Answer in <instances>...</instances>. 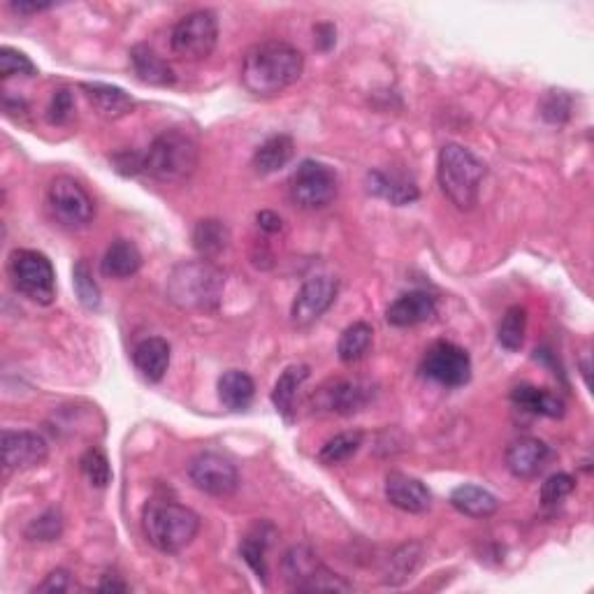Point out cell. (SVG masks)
<instances>
[{
  "mask_svg": "<svg viewBox=\"0 0 594 594\" xmlns=\"http://www.w3.org/2000/svg\"><path fill=\"white\" fill-rule=\"evenodd\" d=\"M304 56L281 40H267L251 47L242 63L244 89L258 98H272L302 77Z\"/></svg>",
  "mask_w": 594,
  "mask_h": 594,
  "instance_id": "1",
  "label": "cell"
},
{
  "mask_svg": "<svg viewBox=\"0 0 594 594\" xmlns=\"http://www.w3.org/2000/svg\"><path fill=\"white\" fill-rule=\"evenodd\" d=\"M226 291V274L212 260H186L170 272L168 297L184 311H216Z\"/></svg>",
  "mask_w": 594,
  "mask_h": 594,
  "instance_id": "2",
  "label": "cell"
},
{
  "mask_svg": "<svg viewBox=\"0 0 594 594\" xmlns=\"http://www.w3.org/2000/svg\"><path fill=\"white\" fill-rule=\"evenodd\" d=\"M485 175H488V168L474 151L455 142L441 147L437 161L439 186L446 198L462 212L476 207Z\"/></svg>",
  "mask_w": 594,
  "mask_h": 594,
  "instance_id": "3",
  "label": "cell"
},
{
  "mask_svg": "<svg viewBox=\"0 0 594 594\" xmlns=\"http://www.w3.org/2000/svg\"><path fill=\"white\" fill-rule=\"evenodd\" d=\"M142 530L156 550L175 555L191 546L195 536H198L200 518L188 506L154 499L142 511Z\"/></svg>",
  "mask_w": 594,
  "mask_h": 594,
  "instance_id": "4",
  "label": "cell"
},
{
  "mask_svg": "<svg viewBox=\"0 0 594 594\" xmlns=\"http://www.w3.org/2000/svg\"><path fill=\"white\" fill-rule=\"evenodd\" d=\"M200 151L191 135L172 128L151 142L144 154V172L163 184H181L198 168Z\"/></svg>",
  "mask_w": 594,
  "mask_h": 594,
  "instance_id": "5",
  "label": "cell"
},
{
  "mask_svg": "<svg viewBox=\"0 0 594 594\" xmlns=\"http://www.w3.org/2000/svg\"><path fill=\"white\" fill-rule=\"evenodd\" d=\"M10 277L14 288L28 300L52 304L56 297V272L45 253L33 249H17L10 256Z\"/></svg>",
  "mask_w": 594,
  "mask_h": 594,
  "instance_id": "6",
  "label": "cell"
},
{
  "mask_svg": "<svg viewBox=\"0 0 594 594\" xmlns=\"http://www.w3.org/2000/svg\"><path fill=\"white\" fill-rule=\"evenodd\" d=\"M295 205L302 209H325L339 193L335 170L321 161H302L288 181Z\"/></svg>",
  "mask_w": 594,
  "mask_h": 594,
  "instance_id": "7",
  "label": "cell"
},
{
  "mask_svg": "<svg viewBox=\"0 0 594 594\" xmlns=\"http://www.w3.org/2000/svg\"><path fill=\"white\" fill-rule=\"evenodd\" d=\"M219 40V21L209 10H195L172 28V52L184 61H202L214 52Z\"/></svg>",
  "mask_w": 594,
  "mask_h": 594,
  "instance_id": "8",
  "label": "cell"
},
{
  "mask_svg": "<svg viewBox=\"0 0 594 594\" xmlns=\"http://www.w3.org/2000/svg\"><path fill=\"white\" fill-rule=\"evenodd\" d=\"M49 212L65 228H86L96 216V205L91 195L84 191L72 177H56L47 191Z\"/></svg>",
  "mask_w": 594,
  "mask_h": 594,
  "instance_id": "9",
  "label": "cell"
},
{
  "mask_svg": "<svg viewBox=\"0 0 594 594\" xmlns=\"http://www.w3.org/2000/svg\"><path fill=\"white\" fill-rule=\"evenodd\" d=\"M423 374L444 388H460L472 379L469 353L451 342H437L423 358Z\"/></svg>",
  "mask_w": 594,
  "mask_h": 594,
  "instance_id": "10",
  "label": "cell"
},
{
  "mask_svg": "<svg viewBox=\"0 0 594 594\" xmlns=\"http://www.w3.org/2000/svg\"><path fill=\"white\" fill-rule=\"evenodd\" d=\"M191 483L212 497H230L239 488V472L228 458L219 453H200L188 465Z\"/></svg>",
  "mask_w": 594,
  "mask_h": 594,
  "instance_id": "11",
  "label": "cell"
},
{
  "mask_svg": "<svg viewBox=\"0 0 594 594\" xmlns=\"http://www.w3.org/2000/svg\"><path fill=\"white\" fill-rule=\"evenodd\" d=\"M339 295V281L332 277H311L302 284L297 291L293 307H291V321L297 328H309L316 323Z\"/></svg>",
  "mask_w": 594,
  "mask_h": 594,
  "instance_id": "12",
  "label": "cell"
},
{
  "mask_svg": "<svg viewBox=\"0 0 594 594\" xmlns=\"http://www.w3.org/2000/svg\"><path fill=\"white\" fill-rule=\"evenodd\" d=\"M49 458V446L38 432H3V465L7 472H28L42 467Z\"/></svg>",
  "mask_w": 594,
  "mask_h": 594,
  "instance_id": "13",
  "label": "cell"
},
{
  "mask_svg": "<svg viewBox=\"0 0 594 594\" xmlns=\"http://www.w3.org/2000/svg\"><path fill=\"white\" fill-rule=\"evenodd\" d=\"M369 400H372V393H369L365 383L346 381V379L325 383V386L318 388V393L314 395L316 409L335 416L358 414L360 409L367 407Z\"/></svg>",
  "mask_w": 594,
  "mask_h": 594,
  "instance_id": "14",
  "label": "cell"
},
{
  "mask_svg": "<svg viewBox=\"0 0 594 594\" xmlns=\"http://www.w3.org/2000/svg\"><path fill=\"white\" fill-rule=\"evenodd\" d=\"M386 499L404 513H425L432 506L427 485L402 472H390L386 476Z\"/></svg>",
  "mask_w": 594,
  "mask_h": 594,
  "instance_id": "15",
  "label": "cell"
},
{
  "mask_svg": "<svg viewBox=\"0 0 594 594\" xmlns=\"http://www.w3.org/2000/svg\"><path fill=\"white\" fill-rule=\"evenodd\" d=\"M367 191L395 207L411 205L420 195L416 181L400 170H372L367 175Z\"/></svg>",
  "mask_w": 594,
  "mask_h": 594,
  "instance_id": "16",
  "label": "cell"
},
{
  "mask_svg": "<svg viewBox=\"0 0 594 594\" xmlns=\"http://www.w3.org/2000/svg\"><path fill=\"white\" fill-rule=\"evenodd\" d=\"M434 316H437V300L425 291L404 293L386 311V321L395 328H414L432 321Z\"/></svg>",
  "mask_w": 594,
  "mask_h": 594,
  "instance_id": "17",
  "label": "cell"
},
{
  "mask_svg": "<svg viewBox=\"0 0 594 594\" xmlns=\"http://www.w3.org/2000/svg\"><path fill=\"white\" fill-rule=\"evenodd\" d=\"M550 448L541 439L523 437L506 448V467L516 478H534L546 467Z\"/></svg>",
  "mask_w": 594,
  "mask_h": 594,
  "instance_id": "18",
  "label": "cell"
},
{
  "mask_svg": "<svg viewBox=\"0 0 594 594\" xmlns=\"http://www.w3.org/2000/svg\"><path fill=\"white\" fill-rule=\"evenodd\" d=\"M79 89L86 93L89 103L96 107V112L103 119H121L135 107V100L128 96L126 91L119 89V86L112 84H100V82H84L79 84Z\"/></svg>",
  "mask_w": 594,
  "mask_h": 594,
  "instance_id": "19",
  "label": "cell"
},
{
  "mask_svg": "<svg viewBox=\"0 0 594 594\" xmlns=\"http://www.w3.org/2000/svg\"><path fill=\"white\" fill-rule=\"evenodd\" d=\"M133 362L144 379L158 383L170 367V344L161 337L142 339L133 349Z\"/></svg>",
  "mask_w": 594,
  "mask_h": 594,
  "instance_id": "20",
  "label": "cell"
},
{
  "mask_svg": "<svg viewBox=\"0 0 594 594\" xmlns=\"http://www.w3.org/2000/svg\"><path fill=\"white\" fill-rule=\"evenodd\" d=\"M307 379H309V365H291L284 369V374H281L279 381L274 383L272 404L274 409L284 416L286 423H293L297 393H300V388L304 386V381Z\"/></svg>",
  "mask_w": 594,
  "mask_h": 594,
  "instance_id": "21",
  "label": "cell"
},
{
  "mask_svg": "<svg viewBox=\"0 0 594 594\" xmlns=\"http://www.w3.org/2000/svg\"><path fill=\"white\" fill-rule=\"evenodd\" d=\"M451 504L455 511H460L462 516L469 518H490L495 516L499 509V499L492 495L490 490L481 488V485H458L451 492Z\"/></svg>",
  "mask_w": 594,
  "mask_h": 594,
  "instance_id": "22",
  "label": "cell"
},
{
  "mask_svg": "<svg viewBox=\"0 0 594 594\" xmlns=\"http://www.w3.org/2000/svg\"><path fill=\"white\" fill-rule=\"evenodd\" d=\"M140 267L142 253L133 242H128V239H117V242L107 246L103 263H100V270L110 279H128L140 272Z\"/></svg>",
  "mask_w": 594,
  "mask_h": 594,
  "instance_id": "23",
  "label": "cell"
},
{
  "mask_svg": "<svg viewBox=\"0 0 594 594\" xmlns=\"http://www.w3.org/2000/svg\"><path fill=\"white\" fill-rule=\"evenodd\" d=\"M295 154V142L291 135H272L260 144L253 154V170L258 175H272L281 168H286L291 163V158Z\"/></svg>",
  "mask_w": 594,
  "mask_h": 594,
  "instance_id": "24",
  "label": "cell"
},
{
  "mask_svg": "<svg viewBox=\"0 0 594 594\" xmlns=\"http://www.w3.org/2000/svg\"><path fill=\"white\" fill-rule=\"evenodd\" d=\"M130 63H133L137 79H142L144 84L170 86L175 82V72H172L170 65L147 45H135L130 49Z\"/></svg>",
  "mask_w": 594,
  "mask_h": 594,
  "instance_id": "25",
  "label": "cell"
},
{
  "mask_svg": "<svg viewBox=\"0 0 594 594\" xmlns=\"http://www.w3.org/2000/svg\"><path fill=\"white\" fill-rule=\"evenodd\" d=\"M219 397L230 411H246L256 397V383L246 372L230 369L219 379Z\"/></svg>",
  "mask_w": 594,
  "mask_h": 594,
  "instance_id": "26",
  "label": "cell"
},
{
  "mask_svg": "<svg viewBox=\"0 0 594 594\" xmlns=\"http://www.w3.org/2000/svg\"><path fill=\"white\" fill-rule=\"evenodd\" d=\"M511 400H513V404H516V407L530 411V414H536V416H548V418L564 416L562 397L548 393V390H543V388L518 386V388H513Z\"/></svg>",
  "mask_w": 594,
  "mask_h": 594,
  "instance_id": "27",
  "label": "cell"
},
{
  "mask_svg": "<svg viewBox=\"0 0 594 594\" xmlns=\"http://www.w3.org/2000/svg\"><path fill=\"white\" fill-rule=\"evenodd\" d=\"M230 230L216 219L198 221L193 228V246L205 260H212L228 249Z\"/></svg>",
  "mask_w": 594,
  "mask_h": 594,
  "instance_id": "28",
  "label": "cell"
},
{
  "mask_svg": "<svg viewBox=\"0 0 594 594\" xmlns=\"http://www.w3.org/2000/svg\"><path fill=\"white\" fill-rule=\"evenodd\" d=\"M374 342V330L369 323H353L342 332L337 344L339 360L346 362V365H353V362L362 360L372 349Z\"/></svg>",
  "mask_w": 594,
  "mask_h": 594,
  "instance_id": "29",
  "label": "cell"
},
{
  "mask_svg": "<svg viewBox=\"0 0 594 594\" xmlns=\"http://www.w3.org/2000/svg\"><path fill=\"white\" fill-rule=\"evenodd\" d=\"M318 564H321V562H318V557L311 548H307V546L291 548L284 557L286 581L291 583L293 590H297L304 581H307L311 574H314Z\"/></svg>",
  "mask_w": 594,
  "mask_h": 594,
  "instance_id": "30",
  "label": "cell"
},
{
  "mask_svg": "<svg viewBox=\"0 0 594 594\" xmlns=\"http://www.w3.org/2000/svg\"><path fill=\"white\" fill-rule=\"evenodd\" d=\"M525 332H527V311L520 307V304H513V307L506 309L502 323H499V332H497L499 344H502L506 351H520L525 344Z\"/></svg>",
  "mask_w": 594,
  "mask_h": 594,
  "instance_id": "31",
  "label": "cell"
},
{
  "mask_svg": "<svg viewBox=\"0 0 594 594\" xmlns=\"http://www.w3.org/2000/svg\"><path fill=\"white\" fill-rule=\"evenodd\" d=\"M420 557H423V548L418 543H407V546L397 548L388 560L386 569V583L388 585H400L411 578V574L418 569Z\"/></svg>",
  "mask_w": 594,
  "mask_h": 594,
  "instance_id": "32",
  "label": "cell"
},
{
  "mask_svg": "<svg viewBox=\"0 0 594 594\" xmlns=\"http://www.w3.org/2000/svg\"><path fill=\"white\" fill-rule=\"evenodd\" d=\"M362 439H365V434L358 430L337 434V437H332L328 444L321 448L318 460H321L323 465H339V462H346L358 453V448L362 446Z\"/></svg>",
  "mask_w": 594,
  "mask_h": 594,
  "instance_id": "33",
  "label": "cell"
},
{
  "mask_svg": "<svg viewBox=\"0 0 594 594\" xmlns=\"http://www.w3.org/2000/svg\"><path fill=\"white\" fill-rule=\"evenodd\" d=\"M79 467H82V474L86 476V481L91 485H96V488H107L112 481V467H110V460H107V455L103 451H98V448H89L82 455V460H79Z\"/></svg>",
  "mask_w": 594,
  "mask_h": 594,
  "instance_id": "34",
  "label": "cell"
},
{
  "mask_svg": "<svg viewBox=\"0 0 594 594\" xmlns=\"http://www.w3.org/2000/svg\"><path fill=\"white\" fill-rule=\"evenodd\" d=\"M72 281H75V293L79 302L84 304L86 309H98L100 307V288L93 279V272L86 260H77L75 270H72Z\"/></svg>",
  "mask_w": 594,
  "mask_h": 594,
  "instance_id": "35",
  "label": "cell"
},
{
  "mask_svg": "<svg viewBox=\"0 0 594 594\" xmlns=\"http://www.w3.org/2000/svg\"><path fill=\"white\" fill-rule=\"evenodd\" d=\"M270 539L260 532V534H249L239 546V553H242L244 562L249 564L260 581H267V562H265V550Z\"/></svg>",
  "mask_w": 594,
  "mask_h": 594,
  "instance_id": "36",
  "label": "cell"
},
{
  "mask_svg": "<svg viewBox=\"0 0 594 594\" xmlns=\"http://www.w3.org/2000/svg\"><path fill=\"white\" fill-rule=\"evenodd\" d=\"M63 534V516L59 509H49L26 527V539L31 541H59Z\"/></svg>",
  "mask_w": 594,
  "mask_h": 594,
  "instance_id": "37",
  "label": "cell"
},
{
  "mask_svg": "<svg viewBox=\"0 0 594 594\" xmlns=\"http://www.w3.org/2000/svg\"><path fill=\"white\" fill-rule=\"evenodd\" d=\"M300 592H349L353 590V585L349 581H344L342 576L335 574V571H330L328 567H323V564H318L314 574H311L307 581H304L300 588Z\"/></svg>",
  "mask_w": 594,
  "mask_h": 594,
  "instance_id": "38",
  "label": "cell"
},
{
  "mask_svg": "<svg viewBox=\"0 0 594 594\" xmlns=\"http://www.w3.org/2000/svg\"><path fill=\"white\" fill-rule=\"evenodd\" d=\"M14 75L35 77V75H38V68H35V63L28 59L26 54H21L12 47H3V49H0V77L7 79V77H14Z\"/></svg>",
  "mask_w": 594,
  "mask_h": 594,
  "instance_id": "39",
  "label": "cell"
},
{
  "mask_svg": "<svg viewBox=\"0 0 594 594\" xmlns=\"http://www.w3.org/2000/svg\"><path fill=\"white\" fill-rule=\"evenodd\" d=\"M541 114L548 123H567L571 117V98L564 91H548L541 103Z\"/></svg>",
  "mask_w": 594,
  "mask_h": 594,
  "instance_id": "40",
  "label": "cell"
},
{
  "mask_svg": "<svg viewBox=\"0 0 594 594\" xmlns=\"http://www.w3.org/2000/svg\"><path fill=\"white\" fill-rule=\"evenodd\" d=\"M576 488L574 476L569 474H553L546 483L541 485V502L546 506L560 504L562 499H567Z\"/></svg>",
  "mask_w": 594,
  "mask_h": 594,
  "instance_id": "41",
  "label": "cell"
},
{
  "mask_svg": "<svg viewBox=\"0 0 594 594\" xmlns=\"http://www.w3.org/2000/svg\"><path fill=\"white\" fill-rule=\"evenodd\" d=\"M72 117H75V98H72V93L68 89L54 91L52 103L47 107V121L52 126H65V123L72 121Z\"/></svg>",
  "mask_w": 594,
  "mask_h": 594,
  "instance_id": "42",
  "label": "cell"
},
{
  "mask_svg": "<svg viewBox=\"0 0 594 594\" xmlns=\"http://www.w3.org/2000/svg\"><path fill=\"white\" fill-rule=\"evenodd\" d=\"M114 165H117V170L121 175L126 177H135L144 172V154H135V151H121L112 158Z\"/></svg>",
  "mask_w": 594,
  "mask_h": 594,
  "instance_id": "43",
  "label": "cell"
},
{
  "mask_svg": "<svg viewBox=\"0 0 594 594\" xmlns=\"http://www.w3.org/2000/svg\"><path fill=\"white\" fill-rule=\"evenodd\" d=\"M72 590V578L70 571L65 569H56L47 576V581L38 585V592H68Z\"/></svg>",
  "mask_w": 594,
  "mask_h": 594,
  "instance_id": "44",
  "label": "cell"
},
{
  "mask_svg": "<svg viewBox=\"0 0 594 594\" xmlns=\"http://www.w3.org/2000/svg\"><path fill=\"white\" fill-rule=\"evenodd\" d=\"M256 221H258V228L263 230V233H279L281 230V226H284V223H281V216H277L274 212H260L258 216H256Z\"/></svg>",
  "mask_w": 594,
  "mask_h": 594,
  "instance_id": "45",
  "label": "cell"
},
{
  "mask_svg": "<svg viewBox=\"0 0 594 594\" xmlns=\"http://www.w3.org/2000/svg\"><path fill=\"white\" fill-rule=\"evenodd\" d=\"M316 45L318 49H323V52H328V49L335 45V26L332 24L316 26Z\"/></svg>",
  "mask_w": 594,
  "mask_h": 594,
  "instance_id": "46",
  "label": "cell"
},
{
  "mask_svg": "<svg viewBox=\"0 0 594 594\" xmlns=\"http://www.w3.org/2000/svg\"><path fill=\"white\" fill-rule=\"evenodd\" d=\"M10 7L19 14H35V12L49 10L52 5H49V3H10Z\"/></svg>",
  "mask_w": 594,
  "mask_h": 594,
  "instance_id": "47",
  "label": "cell"
},
{
  "mask_svg": "<svg viewBox=\"0 0 594 594\" xmlns=\"http://www.w3.org/2000/svg\"><path fill=\"white\" fill-rule=\"evenodd\" d=\"M100 592H128V585L123 583V581H119V578H110V576H105V581L100 583V588H98Z\"/></svg>",
  "mask_w": 594,
  "mask_h": 594,
  "instance_id": "48",
  "label": "cell"
}]
</instances>
